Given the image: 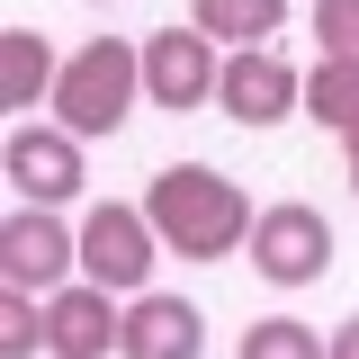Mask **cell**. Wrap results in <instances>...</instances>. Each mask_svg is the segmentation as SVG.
<instances>
[{
	"label": "cell",
	"instance_id": "cell-5",
	"mask_svg": "<svg viewBox=\"0 0 359 359\" xmlns=\"http://www.w3.org/2000/svg\"><path fill=\"white\" fill-rule=\"evenodd\" d=\"M252 269H261L269 287H314L332 269V224H323V207H306V198L261 207V224H252Z\"/></svg>",
	"mask_w": 359,
	"mask_h": 359
},
{
	"label": "cell",
	"instance_id": "cell-3",
	"mask_svg": "<svg viewBox=\"0 0 359 359\" xmlns=\"http://www.w3.org/2000/svg\"><path fill=\"white\" fill-rule=\"evenodd\" d=\"M153 261H162V233L144 207H117V198H99L81 216V278L90 287H108V297H144L153 287Z\"/></svg>",
	"mask_w": 359,
	"mask_h": 359
},
{
	"label": "cell",
	"instance_id": "cell-6",
	"mask_svg": "<svg viewBox=\"0 0 359 359\" xmlns=\"http://www.w3.org/2000/svg\"><path fill=\"white\" fill-rule=\"evenodd\" d=\"M216 81H224V54H216V36H198V27H153L144 36V99L153 108H207L216 99Z\"/></svg>",
	"mask_w": 359,
	"mask_h": 359
},
{
	"label": "cell",
	"instance_id": "cell-11",
	"mask_svg": "<svg viewBox=\"0 0 359 359\" xmlns=\"http://www.w3.org/2000/svg\"><path fill=\"white\" fill-rule=\"evenodd\" d=\"M54 81H63V63H54V45L36 27H0V108H54Z\"/></svg>",
	"mask_w": 359,
	"mask_h": 359
},
{
	"label": "cell",
	"instance_id": "cell-7",
	"mask_svg": "<svg viewBox=\"0 0 359 359\" xmlns=\"http://www.w3.org/2000/svg\"><path fill=\"white\" fill-rule=\"evenodd\" d=\"M216 108L233 117V126H278V117H297L306 108V72L278 54V45H261V54H224V81H216Z\"/></svg>",
	"mask_w": 359,
	"mask_h": 359
},
{
	"label": "cell",
	"instance_id": "cell-2",
	"mask_svg": "<svg viewBox=\"0 0 359 359\" xmlns=\"http://www.w3.org/2000/svg\"><path fill=\"white\" fill-rule=\"evenodd\" d=\"M144 99V45L126 36H90L81 54H63V81H54V126L63 135H117Z\"/></svg>",
	"mask_w": 359,
	"mask_h": 359
},
{
	"label": "cell",
	"instance_id": "cell-18",
	"mask_svg": "<svg viewBox=\"0 0 359 359\" xmlns=\"http://www.w3.org/2000/svg\"><path fill=\"white\" fill-rule=\"evenodd\" d=\"M341 144H351V189H359V126H351V135H341Z\"/></svg>",
	"mask_w": 359,
	"mask_h": 359
},
{
	"label": "cell",
	"instance_id": "cell-16",
	"mask_svg": "<svg viewBox=\"0 0 359 359\" xmlns=\"http://www.w3.org/2000/svg\"><path fill=\"white\" fill-rule=\"evenodd\" d=\"M314 36H323V54L359 63V0H314Z\"/></svg>",
	"mask_w": 359,
	"mask_h": 359
},
{
	"label": "cell",
	"instance_id": "cell-1",
	"mask_svg": "<svg viewBox=\"0 0 359 359\" xmlns=\"http://www.w3.org/2000/svg\"><path fill=\"white\" fill-rule=\"evenodd\" d=\"M144 216L162 233V252H180V261H224V252H243L252 224H261L252 198H243L216 162H171V171H153Z\"/></svg>",
	"mask_w": 359,
	"mask_h": 359
},
{
	"label": "cell",
	"instance_id": "cell-10",
	"mask_svg": "<svg viewBox=\"0 0 359 359\" xmlns=\"http://www.w3.org/2000/svg\"><path fill=\"white\" fill-rule=\"evenodd\" d=\"M198 351H207V314L189 306V297H162V287L126 297V341H117V359H198Z\"/></svg>",
	"mask_w": 359,
	"mask_h": 359
},
{
	"label": "cell",
	"instance_id": "cell-14",
	"mask_svg": "<svg viewBox=\"0 0 359 359\" xmlns=\"http://www.w3.org/2000/svg\"><path fill=\"white\" fill-rule=\"evenodd\" d=\"M243 359H332V341L314 323H297V314H261L243 332Z\"/></svg>",
	"mask_w": 359,
	"mask_h": 359
},
{
	"label": "cell",
	"instance_id": "cell-8",
	"mask_svg": "<svg viewBox=\"0 0 359 359\" xmlns=\"http://www.w3.org/2000/svg\"><path fill=\"white\" fill-rule=\"evenodd\" d=\"M0 171H9V189H18V207H63V198H81V135L18 126L9 153H0Z\"/></svg>",
	"mask_w": 359,
	"mask_h": 359
},
{
	"label": "cell",
	"instance_id": "cell-13",
	"mask_svg": "<svg viewBox=\"0 0 359 359\" xmlns=\"http://www.w3.org/2000/svg\"><path fill=\"white\" fill-rule=\"evenodd\" d=\"M306 117L332 126V135L359 126V63H351V54H323V63L306 72Z\"/></svg>",
	"mask_w": 359,
	"mask_h": 359
},
{
	"label": "cell",
	"instance_id": "cell-17",
	"mask_svg": "<svg viewBox=\"0 0 359 359\" xmlns=\"http://www.w3.org/2000/svg\"><path fill=\"white\" fill-rule=\"evenodd\" d=\"M332 359H359V314H351V323H332Z\"/></svg>",
	"mask_w": 359,
	"mask_h": 359
},
{
	"label": "cell",
	"instance_id": "cell-4",
	"mask_svg": "<svg viewBox=\"0 0 359 359\" xmlns=\"http://www.w3.org/2000/svg\"><path fill=\"white\" fill-rule=\"evenodd\" d=\"M72 269H81V233L54 216V207H18V216L0 224V287H18V297H63Z\"/></svg>",
	"mask_w": 359,
	"mask_h": 359
},
{
	"label": "cell",
	"instance_id": "cell-15",
	"mask_svg": "<svg viewBox=\"0 0 359 359\" xmlns=\"http://www.w3.org/2000/svg\"><path fill=\"white\" fill-rule=\"evenodd\" d=\"M36 341H45V306L18 297V287H0V359H27Z\"/></svg>",
	"mask_w": 359,
	"mask_h": 359
},
{
	"label": "cell",
	"instance_id": "cell-12",
	"mask_svg": "<svg viewBox=\"0 0 359 359\" xmlns=\"http://www.w3.org/2000/svg\"><path fill=\"white\" fill-rule=\"evenodd\" d=\"M189 27L233 45V54H261V45L287 27V0H189Z\"/></svg>",
	"mask_w": 359,
	"mask_h": 359
},
{
	"label": "cell",
	"instance_id": "cell-9",
	"mask_svg": "<svg viewBox=\"0 0 359 359\" xmlns=\"http://www.w3.org/2000/svg\"><path fill=\"white\" fill-rule=\"evenodd\" d=\"M117 341H126V306H117L108 287L72 278L63 297H45V351L54 359H108Z\"/></svg>",
	"mask_w": 359,
	"mask_h": 359
}]
</instances>
